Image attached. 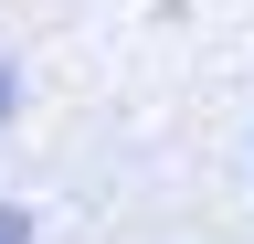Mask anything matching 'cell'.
Wrapping results in <instances>:
<instances>
[{"label": "cell", "instance_id": "2", "mask_svg": "<svg viewBox=\"0 0 254 244\" xmlns=\"http://www.w3.org/2000/svg\"><path fill=\"white\" fill-rule=\"evenodd\" d=\"M0 117H11V75H0Z\"/></svg>", "mask_w": 254, "mask_h": 244}, {"label": "cell", "instance_id": "1", "mask_svg": "<svg viewBox=\"0 0 254 244\" xmlns=\"http://www.w3.org/2000/svg\"><path fill=\"white\" fill-rule=\"evenodd\" d=\"M0 244H32V212L21 202H0Z\"/></svg>", "mask_w": 254, "mask_h": 244}]
</instances>
